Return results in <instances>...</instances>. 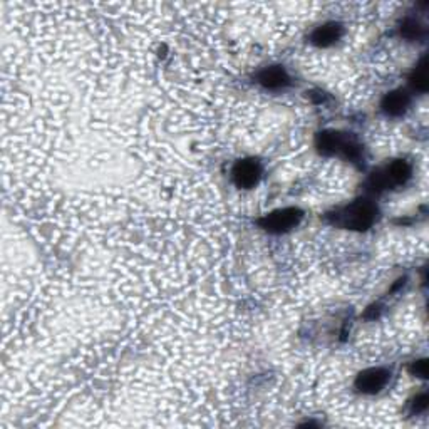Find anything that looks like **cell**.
<instances>
[{
  "instance_id": "6da1fadb",
  "label": "cell",
  "mask_w": 429,
  "mask_h": 429,
  "mask_svg": "<svg viewBox=\"0 0 429 429\" xmlns=\"http://www.w3.org/2000/svg\"><path fill=\"white\" fill-rule=\"evenodd\" d=\"M377 210L369 200H358V202L348 205V207L337 210L336 213L328 214L331 222L341 228L348 230L364 231L372 227L376 222Z\"/></svg>"
},
{
  "instance_id": "7a4b0ae2",
  "label": "cell",
  "mask_w": 429,
  "mask_h": 429,
  "mask_svg": "<svg viewBox=\"0 0 429 429\" xmlns=\"http://www.w3.org/2000/svg\"><path fill=\"white\" fill-rule=\"evenodd\" d=\"M317 148L322 154H341L348 159H358L360 156V146L349 136L336 131H324L319 135Z\"/></svg>"
},
{
  "instance_id": "3957f363",
  "label": "cell",
  "mask_w": 429,
  "mask_h": 429,
  "mask_svg": "<svg viewBox=\"0 0 429 429\" xmlns=\"http://www.w3.org/2000/svg\"><path fill=\"white\" fill-rule=\"evenodd\" d=\"M411 164L404 159H398V161H392L389 166H386L384 170L376 171L371 176V186L376 191L387 190L389 186H398L404 185L406 181L411 178Z\"/></svg>"
},
{
  "instance_id": "277c9868",
  "label": "cell",
  "mask_w": 429,
  "mask_h": 429,
  "mask_svg": "<svg viewBox=\"0 0 429 429\" xmlns=\"http://www.w3.org/2000/svg\"><path fill=\"white\" fill-rule=\"evenodd\" d=\"M304 213L299 208H282L260 218L258 225L270 234H285L299 225Z\"/></svg>"
},
{
  "instance_id": "5b68a950",
  "label": "cell",
  "mask_w": 429,
  "mask_h": 429,
  "mask_svg": "<svg viewBox=\"0 0 429 429\" xmlns=\"http://www.w3.org/2000/svg\"><path fill=\"white\" fill-rule=\"evenodd\" d=\"M262 176V166L257 159H240L231 170V180L239 188L250 190L258 183Z\"/></svg>"
},
{
  "instance_id": "8992f818",
  "label": "cell",
  "mask_w": 429,
  "mask_h": 429,
  "mask_svg": "<svg viewBox=\"0 0 429 429\" xmlns=\"http://www.w3.org/2000/svg\"><path fill=\"white\" fill-rule=\"evenodd\" d=\"M387 381H389V371L382 367H371L362 371L355 379V387L364 394H376L384 389Z\"/></svg>"
},
{
  "instance_id": "52a82bcc",
  "label": "cell",
  "mask_w": 429,
  "mask_h": 429,
  "mask_svg": "<svg viewBox=\"0 0 429 429\" xmlns=\"http://www.w3.org/2000/svg\"><path fill=\"white\" fill-rule=\"evenodd\" d=\"M258 84H262L265 89H284L290 84V77L282 66H270L260 71L257 74Z\"/></svg>"
},
{
  "instance_id": "ba28073f",
  "label": "cell",
  "mask_w": 429,
  "mask_h": 429,
  "mask_svg": "<svg viewBox=\"0 0 429 429\" xmlns=\"http://www.w3.org/2000/svg\"><path fill=\"white\" fill-rule=\"evenodd\" d=\"M411 103L409 94L406 91H392V93L386 94L384 99H382V111H384L387 116H401L408 111Z\"/></svg>"
},
{
  "instance_id": "9c48e42d",
  "label": "cell",
  "mask_w": 429,
  "mask_h": 429,
  "mask_svg": "<svg viewBox=\"0 0 429 429\" xmlns=\"http://www.w3.org/2000/svg\"><path fill=\"white\" fill-rule=\"evenodd\" d=\"M341 35L342 25L336 24V22H328V24L317 27L312 32V35H310V40H312V44L319 45V47H328V45L336 44L341 39Z\"/></svg>"
},
{
  "instance_id": "30bf717a",
  "label": "cell",
  "mask_w": 429,
  "mask_h": 429,
  "mask_svg": "<svg viewBox=\"0 0 429 429\" xmlns=\"http://www.w3.org/2000/svg\"><path fill=\"white\" fill-rule=\"evenodd\" d=\"M409 84L411 88L418 93H426L428 91V61L426 57H423L421 61L418 62V66L414 67L413 72H411L409 77Z\"/></svg>"
},
{
  "instance_id": "8fae6325",
  "label": "cell",
  "mask_w": 429,
  "mask_h": 429,
  "mask_svg": "<svg viewBox=\"0 0 429 429\" xmlns=\"http://www.w3.org/2000/svg\"><path fill=\"white\" fill-rule=\"evenodd\" d=\"M401 35L408 40L421 39L424 35V29L416 19H406L403 24H401Z\"/></svg>"
},
{
  "instance_id": "7c38bea8",
  "label": "cell",
  "mask_w": 429,
  "mask_h": 429,
  "mask_svg": "<svg viewBox=\"0 0 429 429\" xmlns=\"http://www.w3.org/2000/svg\"><path fill=\"white\" fill-rule=\"evenodd\" d=\"M409 371L411 374H414V376L418 377H428V360L426 359L416 360V362L409 367Z\"/></svg>"
},
{
  "instance_id": "4fadbf2b",
  "label": "cell",
  "mask_w": 429,
  "mask_h": 429,
  "mask_svg": "<svg viewBox=\"0 0 429 429\" xmlns=\"http://www.w3.org/2000/svg\"><path fill=\"white\" fill-rule=\"evenodd\" d=\"M428 408V394L426 392H423V394L416 396V399H414L413 403V413H423V411H426Z\"/></svg>"
}]
</instances>
